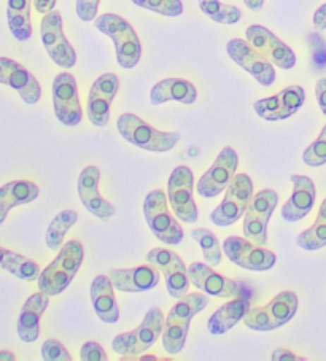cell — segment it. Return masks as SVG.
I'll use <instances>...</instances> for the list:
<instances>
[{
	"instance_id": "cell-10",
	"label": "cell",
	"mask_w": 326,
	"mask_h": 361,
	"mask_svg": "<svg viewBox=\"0 0 326 361\" xmlns=\"http://www.w3.org/2000/svg\"><path fill=\"white\" fill-rule=\"evenodd\" d=\"M40 34L43 47H45L48 56L56 66L62 68H72L77 64V53H75L71 42L66 39L64 24H62V16L59 11L53 10L43 15Z\"/></svg>"
},
{
	"instance_id": "cell-15",
	"label": "cell",
	"mask_w": 326,
	"mask_h": 361,
	"mask_svg": "<svg viewBox=\"0 0 326 361\" xmlns=\"http://www.w3.org/2000/svg\"><path fill=\"white\" fill-rule=\"evenodd\" d=\"M227 53L237 66L247 71L262 86H271L275 82V68L258 49L247 40L233 39L227 43Z\"/></svg>"
},
{
	"instance_id": "cell-33",
	"label": "cell",
	"mask_w": 326,
	"mask_h": 361,
	"mask_svg": "<svg viewBox=\"0 0 326 361\" xmlns=\"http://www.w3.org/2000/svg\"><path fill=\"white\" fill-rule=\"evenodd\" d=\"M78 220V214L75 210H62L49 223L47 229V247L53 252H59L64 245V238L68 229H71Z\"/></svg>"
},
{
	"instance_id": "cell-2",
	"label": "cell",
	"mask_w": 326,
	"mask_h": 361,
	"mask_svg": "<svg viewBox=\"0 0 326 361\" xmlns=\"http://www.w3.org/2000/svg\"><path fill=\"white\" fill-rule=\"evenodd\" d=\"M85 250L81 242L73 239L66 242L52 263L40 272L39 290L48 296H58L62 291L67 290V286L72 283V280L80 271L83 263Z\"/></svg>"
},
{
	"instance_id": "cell-37",
	"label": "cell",
	"mask_w": 326,
	"mask_h": 361,
	"mask_svg": "<svg viewBox=\"0 0 326 361\" xmlns=\"http://www.w3.org/2000/svg\"><path fill=\"white\" fill-rule=\"evenodd\" d=\"M303 161L309 167H320L326 164V124L317 137V140L310 143L307 150H304Z\"/></svg>"
},
{
	"instance_id": "cell-9",
	"label": "cell",
	"mask_w": 326,
	"mask_h": 361,
	"mask_svg": "<svg viewBox=\"0 0 326 361\" xmlns=\"http://www.w3.org/2000/svg\"><path fill=\"white\" fill-rule=\"evenodd\" d=\"M279 202V195L274 190L255 192L243 214V238L256 245L266 247L267 225Z\"/></svg>"
},
{
	"instance_id": "cell-4",
	"label": "cell",
	"mask_w": 326,
	"mask_h": 361,
	"mask_svg": "<svg viewBox=\"0 0 326 361\" xmlns=\"http://www.w3.org/2000/svg\"><path fill=\"white\" fill-rule=\"evenodd\" d=\"M116 126L124 140L145 152H171L180 142L179 133H161L134 114H123L118 118Z\"/></svg>"
},
{
	"instance_id": "cell-26",
	"label": "cell",
	"mask_w": 326,
	"mask_h": 361,
	"mask_svg": "<svg viewBox=\"0 0 326 361\" xmlns=\"http://www.w3.org/2000/svg\"><path fill=\"white\" fill-rule=\"evenodd\" d=\"M91 301L94 312L104 323H116L120 320V309L116 304L115 286L110 276H97L91 283Z\"/></svg>"
},
{
	"instance_id": "cell-16",
	"label": "cell",
	"mask_w": 326,
	"mask_h": 361,
	"mask_svg": "<svg viewBox=\"0 0 326 361\" xmlns=\"http://www.w3.org/2000/svg\"><path fill=\"white\" fill-rule=\"evenodd\" d=\"M247 42L253 48L265 56L271 64L277 66L284 71H290L296 66V54L293 49L285 45L279 37H275L271 30L260 24H252L246 32Z\"/></svg>"
},
{
	"instance_id": "cell-1",
	"label": "cell",
	"mask_w": 326,
	"mask_h": 361,
	"mask_svg": "<svg viewBox=\"0 0 326 361\" xmlns=\"http://www.w3.org/2000/svg\"><path fill=\"white\" fill-rule=\"evenodd\" d=\"M207 306H209V300L203 293H186L180 298L179 302H175L164 319V329H162V347L167 353L177 355L181 352L188 331H190L191 320Z\"/></svg>"
},
{
	"instance_id": "cell-44",
	"label": "cell",
	"mask_w": 326,
	"mask_h": 361,
	"mask_svg": "<svg viewBox=\"0 0 326 361\" xmlns=\"http://www.w3.org/2000/svg\"><path fill=\"white\" fill-rule=\"evenodd\" d=\"M34 7L42 15H47L56 7V0H34Z\"/></svg>"
},
{
	"instance_id": "cell-21",
	"label": "cell",
	"mask_w": 326,
	"mask_h": 361,
	"mask_svg": "<svg viewBox=\"0 0 326 361\" xmlns=\"http://www.w3.org/2000/svg\"><path fill=\"white\" fill-rule=\"evenodd\" d=\"M0 83L15 90L29 105L40 101L42 86L26 67L10 58H0Z\"/></svg>"
},
{
	"instance_id": "cell-29",
	"label": "cell",
	"mask_w": 326,
	"mask_h": 361,
	"mask_svg": "<svg viewBox=\"0 0 326 361\" xmlns=\"http://www.w3.org/2000/svg\"><path fill=\"white\" fill-rule=\"evenodd\" d=\"M248 309V302L246 300L234 298L231 302H227L220 309H217L209 319V331L212 334H224L229 329H233L237 323L243 320Z\"/></svg>"
},
{
	"instance_id": "cell-23",
	"label": "cell",
	"mask_w": 326,
	"mask_h": 361,
	"mask_svg": "<svg viewBox=\"0 0 326 361\" xmlns=\"http://www.w3.org/2000/svg\"><path fill=\"white\" fill-rule=\"evenodd\" d=\"M293 192L282 207V219L288 223H296L306 219L313 209L317 190L312 180L306 176H291Z\"/></svg>"
},
{
	"instance_id": "cell-38",
	"label": "cell",
	"mask_w": 326,
	"mask_h": 361,
	"mask_svg": "<svg viewBox=\"0 0 326 361\" xmlns=\"http://www.w3.org/2000/svg\"><path fill=\"white\" fill-rule=\"evenodd\" d=\"M42 358L45 361H71L72 360L67 348L56 339H48L43 342Z\"/></svg>"
},
{
	"instance_id": "cell-19",
	"label": "cell",
	"mask_w": 326,
	"mask_h": 361,
	"mask_svg": "<svg viewBox=\"0 0 326 361\" xmlns=\"http://www.w3.org/2000/svg\"><path fill=\"white\" fill-rule=\"evenodd\" d=\"M118 90H120V80L115 73H104L92 83L87 96V116L94 126H107Z\"/></svg>"
},
{
	"instance_id": "cell-25",
	"label": "cell",
	"mask_w": 326,
	"mask_h": 361,
	"mask_svg": "<svg viewBox=\"0 0 326 361\" xmlns=\"http://www.w3.org/2000/svg\"><path fill=\"white\" fill-rule=\"evenodd\" d=\"M48 295L45 293H35L28 298V301L24 302V306L18 317V336L23 342L32 344L40 336V320L45 310L48 309Z\"/></svg>"
},
{
	"instance_id": "cell-34",
	"label": "cell",
	"mask_w": 326,
	"mask_h": 361,
	"mask_svg": "<svg viewBox=\"0 0 326 361\" xmlns=\"http://www.w3.org/2000/svg\"><path fill=\"white\" fill-rule=\"evenodd\" d=\"M199 8L205 16L220 24H237L242 20V11L239 8L223 4L220 0H199Z\"/></svg>"
},
{
	"instance_id": "cell-31",
	"label": "cell",
	"mask_w": 326,
	"mask_h": 361,
	"mask_svg": "<svg viewBox=\"0 0 326 361\" xmlns=\"http://www.w3.org/2000/svg\"><path fill=\"white\" fill-rule=\"evenodd\" d=\"M0 269L10 272L11 276H15L26 282H34L40 277V267L35 261L29 259L24 255L16 253L8 248L0 247Z\"/></svg>"
},
{
	"instance_id": "cell-30",
	"label": "cell",
	"mask_w": 326,
	"mask_h": 361,
	"mask_svg": "<svg viewBox=\"0 0 326 361\" xmlns=\"http://www.w3.org/2000/svg\"><path fill=\"white\" fill-rule=\"evenodd\" d=\"M32 4L34 0H8L7 4L10 32L20 42H26L32 37V20H30Z\"/></svg>"
},
{
	"instance_id": "cell-7",
	"label": "cell",
	"mask_w": 326,
	"mask_h": 361,
	"mask_svg": "<svg viewBox=\"0 0 326 361\" xmlns=\"http://www.w3.org/2000/svg\"><path fill=\"white\" fill-rule=\"evenodd\" d=\"M147 225L156 239L166 245H179L183 240V229L179 225L177 216L169 210V199L164 191L155 190L148 192L143 202Z\"/></svg>"
},
{
	"instance_id": "cell-45",
	"label": "cell",
	"mask_w": 326,
	"mask_h": 361,
	"mask_svg": "<svg viewBox=\"0 0 326 361\" xmlns=\"http://www.w3.org/2000/svg\"><path fill=\"white\" fill-rule=\"evenodd\" d=\"M243 2H246L247 7L253 11H260L262 8V5H265V0H243Z\"/></svg>"
},
{
	"instance_id": "cell-3",
	"label": "cell",
	"mask_w": 326,
	"mask_h": 361,
	"mask_svg": "<svg viewBox=\"0 0 326 361\" xmlns=\"http://www.w3.org/2000/svg\"><path fill=\"white\" fill-rule=\"evenodd\" d=\"M94 26L114 42L118 64L123 68H133L139 64L142 58L140 39L134 27L124 18L114 13H105L96 18Z\"/></svg>"
},
{
	"instance_id": "cell-24",
	"label": "cell",
	"mask_w": 326,
	"mask_h": 361,
	"mask_svg": "<svg viewBox=\"0 0 326 361\" xmlns=\"http://www.w3.org/2000/svg\"><path fill=\"white\" fill-rule=\"evenodd\" d=\"M115 290L123 293H142L159 283V269L155 266H139L133 269H111L109 272Z\"/></svg>"
},
{
	"instance_id": "cell-39",
	"label": "cell",
	"mask_w": 326,
	"mask_h": 361,
	"mask_svg": "<svg viewBox=\"0 0 326 361\" xmlns=\"http://www.w3.org/2000/svg\"><path fill=\"white\" fill-rule=\"evenodd\" d=\"M80 360L81 361H107L109 355L104 350V347L97 344V342H86L80 350Z\"/></svg>"
},
{
	"instance_id": "cell-11",
	"label": "cell",
	"mask_w": 326,
	"mask_h": 361,
	"mask_svg": "<svg viewBox=\"0 0 326 361\" xmlns=\"http://www.w3.org/2000/svg\"><path fill=\"white\" fill-rule=\"evenodd\" d=\"M223 252L231 263L247 271L262 272L272 269L277 257L266 247L256 245L246 238L229 235L223 242Z\"/></svg>"
},
{
	"instance_id": "cell-14",
	"label": "cell",
	"mask_w": 326,
	"mask_h": 361,
	"mask_svg": "<svg viewBox=\"0 0 326 361\" xmlns=\"http://www.w3.org/2000/svg\"><path fill=\"white\" fill-rule=\"evenodd\" d=\"M147 261L164 274L167 291L172 298L180 300L188 293L191 280L188 276L186 264L177 253L167 248H153L147 253Z\"/></svg>"
},
{
	"instance_id": "cell-41",
	"label": "cell",
	"mask_w": 326,
	"mask_h": 361,
	"mask_svg": "<svg viewBox=\"0 0 326 361\" xmlns=\"http://www.w3.org/2000/svg\"><path fill=\"white\" fill-rule=\"evenodd\" d=\"M315 97H317V102L320 105V109H322L323 115L326 116V77L320 78L317 85H315Z\"/></svg>"
},
{
	"instance_id": "cell-42",
	"label": "cell",
	"mask_w": 326,
	"mask_h": 361,
	"mask_svg": "<svg viewBox=\"0 0 326 361\" xmlns=\"http://www.w3.org/2000/svg\"><path fill=\"white\" fill-rule=\"evenodd\" d=\"M274 361H304V357H299L291 350H285V348H277V350H274L272 357Z\"/></svg>"
},
{
	"instance_id": "cell-6",
	"label": "cell",
	"mask_w": 326,
	"mask_h": 361,
	"mask_svg": "<svg viewBox=\"0 0 326 361\" xmlns=\"http://www.w3.org/2000/svg\"><path fill=\"white\" fill-rule=\"evenodd\" d=\"M298 310V296L293 291H282L265 306H248L243 323L253 331H272L293 320Z\"/></svg>"
},
{
	"instance_id": "cell-8",
	"label": "cell",
	"mask_w": 326,
	"mask_h": 361,
	"mask_svg": "<svg viewBox=\"0 0 326 361\" xmlns=\"http://www.w3.org/2000/svg\"><path fill=\"white\" fill-rule=\"evenodd\" d=\"M253 197V182L247 173H237L227 188V195L220 205L210 214L215 226L227 228L241 220Z\"/></svg>"
},
{
	"instance_id": "cell-22",
	"label": "cell",
	"mask_w": 326,
	"mask_h": 361,
	"mask_svg": "<svg viewBox=\"0 0 326 361\" xmlns=\"http://www.w3.org/2000/svg\"><path fill=\"white\" fill-rule=\"evenodd\" d=\"M99 183H100V171L96 166L85 167L78 177V196L81 199L83 207L97 216L100 220H109L116 214V209L114 204L100 196L99 192Z\"/></svg>"
},
{
	"instance_id": "cell-5",
	"label": "cell",
	"mask_w": 326,
	"mask_h": 361,
	"mask_svg": "<svg viewBox=\"0 0 326 361\" xmlns=\"http://www.w3.org/2000/svg\"><path fill=\"white\" fill-rule=\"evenodd\" d=\"M162 329H164V315L161 309L152 307L139 326L133 331L118 334L111 342V347L118 355H121L123 360H135L140 353L155 345V342L162 336Z\"/></svg>"
},
{
	"instance_id": "cell-43",
	"label": "cell",
	"mask_w": 326,
	"mask_h": 361,
	"mask_svg": "<svg viewBox=\"0 0 326 361\" xmlns=\"http://www.w3.org/2000/svg\"><path fill=\"white\" fill-rule=\"evenodd\" d=\"M313 26L317 30H325L326 29V4L322 7L317 8L315 13H313Z\"/></svg>"
},
{
	"instance_id": "cell-13",
	"label": "cell",
	"mask_w": 326,
	"mask_h": 361,
	"mask_svg": "<svg viewBox=\"0 0 326 361\" xmlns=\"http://www.w3.org/2000/svg\"><path fill=\"white\" fill-rule=\"evenodd\" d=\"M53 107L56 118L64 126H77L83 120L77 80L68 72L58 73L53 82Z\"/></svg>"
},
{
	"instance_id": "cell-28",
	"label": "cell",
	"mask_w": 326,
	"mask_h": 361,
	"mask_svg": "<svg viewBox=\"0 0 326 361\" xmlns=\"http://www.w3.org/2000/svg\"><path fill=\"white\" fill-rule=\"evenodd\" d=\"M198 91L194 85L183 78H166L156 83L150 91V101L153 105H161L169 101L191 105L196 102Z\"/></svg>"
},
{
	"instance_id": "cell-46",
	"label": "cell",
	"mask_w": 326,
	"mask_h": 361,
	"mask_svg": "<svg viewBox=\"0 0 326 361\" xmlns=\"http://www.w3.org/2000/svg\"><path fill=\"white\" fill-rule=\"evenodd\" d=\"M16 357L13 352L10 350H0V361H15Z\"/></svg>"
},
{
	"instance_id": "cell-12",
	"label": "cell",
	"mask_w": 326,
	"mask_h": 361,
	"mask_svg": "<svg viewBox=\"0 0 326 361\" xmlns=\"http://www.w3.org/2000/svg\"><path fill=\"white\" fill-rule=\"evenodd\" d=\"M193 171L186 166L175 167L167 182V199L175 216L185 223L198 221V207L193 197Z\"/></svg>"
},
{
	"instance_id": "cell-32",
	"label": "cell",
	"mask_w": 326,
	"mask_h": 361,
	"mask_svg": "<svg viewBox=\"0 0 326 361\" xmlns=\"http://www.w3.org/2000/svg\"><path fill=\"white\" fill-rule=\"evenodd\" d=\"M296 244L306 252H315L326 245V197L320 205L313 225L298 235Z\"/></svg>"
},
{
	"instance_id": "cell-35",
	"label": "cell",
	"mask_w": 326,
	"mask_h": 361,
	"mask_svg": "<svg viewBox=\"0 0 326 361\" xmlns=\"http://www.w3.org/2000/svg\"><path fill=\"white\" fill-rule=\"evenodd\" d=\"M191 238L198 242L204 255V261L209 266H218L222 263V247L218 238L210 229L198 228L191 231Z\"/></svg>"
},
{
	"instance_id": "cell-20",
	"label": "cell",
	"mask_w": 326,
	"mask_h": 361,
	"mask_svg": "<svg viewBox=\"0 0 326 361\" xmlns=\"http://www.w3.org/2000/svg\"><path fill=\"white\" fill-rule=\"evenodd\" d=\"M188 276L191 283L205 295L224 298V300H234L239 298L242 290L236 280L222 276L212 269V266L203 263H193L188 267Z\"/></svg>"
},
{
	"instance_id": "cell-27",
	"label": "cell",
	"mask_w": 326,
	"mask_h": 361,
	"mask_svg": "<svg viewBox=\"0 0 326 361\" xmlns=\"http://www.w3.org/2000/svg\"><path fill=\"white\" fill-rule=\"evenodd\" d=\"M39 195V186L29 180H13L0 186V226L7 220L11 209L34 202Z\"/></svg>"
},
{
	"instance_id": "cell-40",
	"label": "cell",
	"mask_w": 326,
	"mask_h": 361,
	"mask_svg": "<svg viewBox=\"0 0 326 361\" xmlns=\"http://www.w3.org/2000/svg\"><path fill=\"white\" fill-rule=\"evenodd\" d=\"M100 0H77V15L81 21L90 23L97 16Z\"/></svg>"
},
{
	"instance_id": "cell-18",
	"label": "cell",
	"mask_w": 326,
	"mask_h": 361,
	"mask_svg": "<svg viewBox=\"0 0 326 361\" xmlns=\"http://www.w3.org/2000/svg\"><path fill=\"white\" fill-rule=\"evenodd\" d=\"M306 101V92L298 85L286 86L277 94L260 99L253 104L256 115L266 121H280L293 116L303 107Z\"/></svg>"
},
{
	"instance_id": "cell-17",
	"label": "cell",
	"mask_w": 326,
	"mask_h": 361,
	"mask_svg": "<svg viewBox=\"0 0 326 361\" xmlns=\"http://www.w3.org/2000/svg\"><path fill=\"white\" fill-rule=\"evenodd\" d=\"M237 166H239L237 153L231 147H224L210 169L200 177L196 188L199 195L205 199H210L227 191L231 180L236 176Z\"/></svg>"
},
{
	"instance_id": "cell-36",
	"label": "cell",
	"mask_w": 326,
	"mask_h": 361,
	"mask_svg": "<svg viewBox=\"0 0 326 361\" xmlns=\"http://www.w3.org/2000/svg\"><path fill=\"white\" fill-rule=\"evenodd\" d=\"M137 7H142L155 13L175 18L183 13V4L181 0H133Z\"/></svg>"
}]
</instances>
